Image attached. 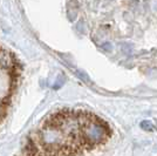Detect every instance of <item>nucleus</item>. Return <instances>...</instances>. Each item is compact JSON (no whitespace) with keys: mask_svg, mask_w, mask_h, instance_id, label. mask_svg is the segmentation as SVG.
Returning a JSON list of instances; mask_svg holds the SVG:
<instances>
[{"mask_svg":"<svg viewBox=\"0 0 157 156\" xmlns=\"http://www.w3.org/2000/svg\"><path fill=\"white\" fill-rule=\"evenodd\" d=\"M109 135L105 123L90 113H82V121L80 128V137L87 146H96L105 141Z\"/></svg>","mask_w":157,"mask_h":156,"instance_id":"obj_1","label":"nucleus"},{"mask_svg":"<svg viewBox=\"0 0 157 156\" xmlns=\"http://www.w3.org/2000/svg\"><path fill=\"white\" fill-rule=\"evenodd\" d=\"M40 142L49 153H58L66 149V135L59 127L46 122L40 131Z\"/></svg>","mask_w":157,"mask_h":156,"instance_id":"obj_2","label":"nucleus"},{"mask_svg":"<svg viewBox=\"0 0 157 156\" xmlns=\"http://www.w3.org/2000/svg\"><path fill=\"white\" fill-rule=\"evenodd\" d=\"M141 127L144 130H148V131L154 130V126H152V123H151L150 121H143V122H141Z\"/></svg>","mask_w":157,"mask_h":156,"instance_id":"obj_3","label":"nucleus"}]
</instances>
